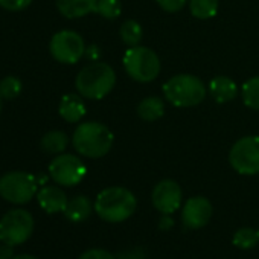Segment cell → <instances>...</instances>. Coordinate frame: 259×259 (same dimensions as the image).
Returning <instances> with one entry per match:
<instances>
[{"instance_id": "obj_11", "label": "cell", "mask_w": 259, "mask_h": 259, "mask_svg": "<svg viewBox=\"0 0 259 259\" xmlns=\"http://www.w3.org/2000/svg\"><path fill=\"white\" fill-rule=\"evenodd\" d=\"M153 204L163 215H171L182 206L183 192L177 182L162 180L153 189Z\"/></svg>"}, {"instance_id": "obj_10", "label": "cell", "mask_w": 259, "mask_h": 259, "mask_svg": "<svg viewBox=\"0 0 259 259\" xmlns=\"http://www.w3.org/2000/svg\"><path fill=\"white\" fill-rule=\"evenodd\" d=\"M87 174L84 162L73 154H58L49 165V177L60 186H75Z\"/></svg>"}, {"instance_id": "obj_5", "label": "cell", "mask_w": 259, "mask_h": 259, "mask_svg": "<svg viewBox=\"0 0 259 259\" xmlns=\"http://www.w3.org/2000/svg\"><path fill=\"white\" fill-rule=\"evenodd\" d=\"M123 69L126 75L138 82H151L154 81L162 69L159 55L145 46L128 48L122 58Z\"/></svg>"}, {"instance_id": "obj_27", "label": "cell", "mask_w": 259, "mask_h": 259, "mask_svg": "<svg viewBox=\"0 0 259 259\" xmlns=\"http://www.w3.org/2000/svg\"><path fill=\"white\" fill-rule=\"evenodd\" d=\"M156 2L166 13H179L185 8L188 0H156Z\"/></svg>"}, {"instance_id": "obj_13", "label": "cell", "mask_w": 259, "mask_h": 259, "mask_svg": "<svg viewBox=\"0 0 259 259\" xmlns=\"http://www.w3.org/2000/svg\"><path fill=\"white\" fill-rule=\"evenodd\" d=\"M37 200H38L40 207L46 213L64 212V209L69 203L66 192L58 186H43L37 192Z\"/></svg>"}, {"instance_id": "obj_23", "label": "cell", "mask_w": 259, "mask_h": 259, "mask_svg": "<svg viewBox=\"0 0 259 259\" xmlns=\"http://www.w3.org/2000/svg\"><path fill=\"white\" fill-rule=\"evenodd\" d=\"M232 241L238 248L248 250V248H253L259 242V235H257V230L251 227H241L235 232Z\"/></svg>"}, {"instance_id": "obj_20", "label": "cell", "mask_w": 259, "mask_h": 259, "mask_svg": "<svg viewBox=\"0 0 259 259\" xmlns=\"http://www.w3.org/2000/svg\"><path fill=\"white\" fill-rule=\"evenodd\" d=\"M220 0H189V10L195 19L209 20L217 16Z\"/></svg>"}, {"instance_id": "obj_28", "label": "cell", "mask_w": 259, "mask_h": 259, "mask_svg": "<svg viewBox=\"0 0 259 259\" xmlns=\"http://www.w3.org/2000/svg\"><path fill=\"white\" fill-rule=\"evenodd\" d=\"M78 259H116V257L104 248H90L84 251Z\"/></svg>"}, {"instance_id": "obj_29", "label": "cell", "mask_w": 259, "mask_h": 259, "mask_svg": "<svg viewBox=\"0 0 259 259\" xmlns=\"http://www.w3.org/2000/svg\"><path fill=\"white\" fill-rule=\"evenodd\" d=\"M14 256H16L14 254V245L5 244V242L0 244V259H13Z\"/></svg>"}, {"instance_id": "obj_17", "label": "cell", "mask_w": 259, "mask_h": 259, "mask_svg": "<svg viewBox=\"0 0 259 259\" xmlns=\"http://www.w3.org/2000/svg\"><path fill=\"white\" fill-rule=\"evenodd\" d=\"M92 209H95L92 206V201L89 200V197L85 195H76L73 198L69 200L66 209H64V215L69 221L72 223H81V221H85L90 213H92Z\"/></svg>"}, {"instance_id": "obj_22", "label": "cell", "mask_w": 259, "mask_h": 259, "mask_svg": "<svg viewBox=\"0 0 259 259\" xmlns=\"http://www.w3.org/2000/svg\"><path fill=\"white\" fill-rule=\"evenodd\" d=\"M241 95L245 107L259 111V76L247 79L241 87Z\"/></svg>"}, {"instance_id": "obj_12", "label": "cell", "mask_w": 259, "mask_h": 259, "mask_svg": "<svg viewBox=\"0 0 259 259\" xmlns=\"http://www.w3.org/2000/svg\"><path fill=\"white\" fill-rule=\"evenodd\" d=\"M212 217V204L206 197L189 198L182 210V221L188 229L204 227Z\"/></svg>"}, {"instance_id": "obj_8", "label": "cell", "mask_w": 259, "mask_h": 259, "mask_svg": "<svg viewBox=\"0 0 259 259\" xmlns=\"http://www.w3.org/2000/svg\"><path fill=\"white\" fill-rule=\"evenodd\" d=\"M229 163L238 174H259V136H245L238 139L230 148Z\"/></svg>"}, {"instance_id": "obj_32", "label": "cell", "mask_w": 259, "mask_h": 259, "mask_svg": "<svg viewBox=\"0 0 259 259\" xmlns=\"http://www.w3.org/2000/svg\"><path fill=\"white\" fill-rule=\"evenodd\" d=\"M35 179H37V183L38 185H46V182H48V176H43V174L35 176Z\"/></svg>"}, {"instance_id": "obj_33", "label": "cell", "mask_w": 259, "mask_h": 259, "mask_svg": "<svg viewBox=\"0 0 259 259\" xmlns=\"http://www.w3.org/2000/svg\"><path fill=\"white\" fill-rule=\"evenodd\" d=\"M0 111H2V96H0Z\"/></svg>"}, {"instance_id": "obj_25", "label": "cell", "mask_w": 259, "mask_h": 259, "mask_svg": "<svg viewBox=\"0 0 259 259\" xmlns=\"http://www.w3.org/2000/svg\"><path fill=\"white\" fill-rule=\"evenodd\" d=\"M22 93V81L17 76H5L0 81V96L2 99L13 101Z\"/></svg>"}, {"instance_id": "obj_16", "label": "cell", "mask_w": 259, "mask_h": 259, "mask_svg": "<svg viewBox=\"0 0 259 259\" xmlns=\"http://www.w3.org/2000/svg\"><path fill=\"white\" fill-rule=\"evenodd\" d=\"M98 0H57V8L66 19H81L95 13Z\"/></svg>"}, {"instance_id": "obj_34", "label": "cell", "mask_w": 259, "mask_h": 259, "mask_svg": "<svg viewBox=\"0 0 259 259\" xmlns=\"http://www.w3.org/2000/svg\"><path fill=\"white\" fill-rule=\"evenodd\" d=\"M257 235H259V230H257Z\"/></svg>"}, {"instance_id": "obj_9", "label": "cell", "mask_w": 259, "mask_h": 259, "mask_svg": "<svg viewBox=\"0 0 259 259\" xmlns=\"http://www.w3.org/2000/svg\"><path fill=\"white\" fill-rule=\"evenodd\" d=\"M51 55L61 64H75L85 55V43L75 31H60L49 43Z\"/></svg>"}, {"instance_id": "obj_15", "label": "cell", "mask_w": 259, "mask_h": 259, "mask_svg": "<svg viewBox=\"0 0 259 259\" xmlns=\"http://www.w3.org/2000/svg\"><path fill=\"white\" fill-rule=\"evenodd\" d=\"M209 93L218 104H226L230 102L236 98L238 95V85L236 82L224 75H218L212 78L209 82Z\"/></svg>"}, {"instance_id": "obj_24", "label": "cell", "mask_w": 259, "mask_h": 259, "mask_svg": "<svg viewBox=\"0 0 259 259\" xmlns=\"http://www.w3.org/2000/svg\"><path fill=\"white\" fill-rule=\"evenodd\" d=\"M95 13L107 20H116L122 13V4L120 0H98Z\"/></svg>"}, {"instance_id": "obj_6", "label": "cell", "mask_w": 259, "mask_h": 259, "mask_svg": "<svg viewBox=\"0 0 259 259\" xmlns=\"http://www.w3.org/2000/svg\"><path fill=\"white\" fill-rule=\"evenodd\" d=\"M38 192L35 176L25 171H11L0 177V197L13 204H26Z\"/></svg>"}, {"instance_id": "obj_7", "label": "cell", "mask_w": 259, "mask_h": 259, "mask_svg": "<svg viewBox=\"0 0 259 259\" xmlns=\"http://www.w3.org/2000/svg\"><path fill=\"white\" fill-rule=\"evenodd\" d=\"M34 217L25 209H11L0 218V241L10 245L25 244L34 232Z\"/></svg>"}, {"instance_id": "obj_31", "label": "cell", "mask_w": 259, "mask_h": 259, "mask_svg": "<svg viewBox=\"0 0 259 259\" xmlns=\"http://www.w3.org/2000/svg\"><path fill=\"white\" fill-rule=\"evenodd\" d=\"M13 259H38V257H35L32 254H28V253H22V254H16Z\"/></svg>"}, {"instance_id": "obj_14", "label": "cell", "mask_w": 259, "mask_h": 259, "mask_svg": "<svg viewBox=\"0 0 259 259\" xmlns=\"http://www.w3.org/2000/svg\"><path fill=\"white\" fill-rule=\"evenodd\" d=\"M58 113L69 123L79 122L84 117V114H85V104L82 101V96L76 95V93L64 95L61 98V101H60Z\"/></svg>"}, {"instance_id": "obj_21", "label": "cell", "mask_w": 259, "mask_h": 259, "mask_svg": "<svg viewBox=\"0 0 259 259\" xmlns=\"http://www.w3.org/2000/svg\"><path fill=\"white\" fill-rule=\"evenodd\" d=\"M119 35H120V40L128 48H133V46L141 45V41L144 38V29L136 20H126L122 23V26L119 29Z\"/></svg>"}, {"instance_id": "obj_19", "label": "cell", "mask_w": 259, "mask_h": 259, "mask_svg": "<svg viewBox=\"0 0 259 259\" xmlns=\"http://www.w3.org/2000/svg\"><path fill=\"white\" fill-rule=\"evenodd\" d=\"M41 150L48 154H63L64 150L69 145V138L64 132H58V130H54V132L46 133L41 138Z\"/></svg>"}, {"instance_id": "obj_2", "label": "cell", "mask_w": 259, "mask_h": 259, "mask_svg": "<svg viewBox=\"0 0 259 259\" xmlns=\"http://www.w3.org/2000/svg\"><path fill=\"white\" fill-rule=\"evenodd\" d=\"M93 207L101 220L107 223H122L136 212L138 200L130 189L111 186L98 194Z\"/></svg>"}, {"instance_id": "obj_18", "label": "cell", "mask_w": 259, "mask_h": 259, "mask_svg": "<svg viewBox=\"0 0 259 259\" xmlns=\"http://www.w3.org/2000/svg\"><path fill=\"white\" fill-rule=\"evenodd\" d=\"M139 117L145 122H154L160 119L165 113V104L159 96H147L144 98L136 108Z\"/></svg>"}, {"instance_id": "obj_30", "label": "cell", "mask_w": 259, "mask_h": 259, "mask_svg": "<svg viewBox=\"0 0 259 259\" xmlns=\"http://www.w3.org/2000/svg\"><path fill=\"white\" fill-rule=\"evenodd\" d=\"M85 57L92 61H98L99 58V49L96 46H89L85 48Z\"/></svg>"}, {"instance_id": "obj_3", "label": "cell", "mask_w": 259, "mask_h": 259, "mask_svg": "<svg viewBox=\"0 0 259 259\" xmlns=\"http://www.w3.org/2000/svg\"><path fill=\"white\" fill-rule=\"evenodd\" d=\"M116 84V73L107 63L93 61L82 67L75 79L78 93L85 99H102L105 98Z\"/></svg>"}, {"instance_id": "obj_1", "label": "cell", "mask_w": 259, "mask_h": 259, "mask_svg": "<svg viewBox=\"0 0 259 259\" xmlns=\"http://www.w3.org/2000/svg\"><path fill=\"white\" fill-rule=\"evenodd\" d=\"M114 142L111 130L99 122H82L73 132L72 144L78 154L89 159H99L110 153Z\"/></svg>"}, {"instance_id": "obj_4", "label": "cell", "mask_w": 259, "mask_h": 259, "mask_svg": "<svg viewBox=\"0 0 259 259\" xmlns=\"http://www.w3.org/2000/svg\"><path fill=\"white\" fill-rule=\"evenodd\" d=\"M163 95L172 105L189 108L204 101L207 89L200 78L189 73H179L163 84Z\"/></svg>"}, {"instance_id": "obj_26", "label": "cell", "mask_w": 259, "mask_h": 259, "mask_svg": "<svg viewBox=\"0 0 259 259\" xmlns=\"http://www.w3.org/2000/svg\"><path fill=\"white\" fill-rule=\"evenodd\" d=\"M32 4V0H0V7L7 11L17 13L26 10Z\"/></svg>"}]
</instances>
